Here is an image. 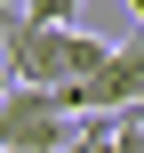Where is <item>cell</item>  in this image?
I'll list each match as a JSON object with an SVG mask.
<instances>
[{"mask_svg":"<svg viewBox=\"0 0 144 153\" xmlns=\"http://www.w3.org/2000/svg\"><path fill=\"white\" fill-rule=\"evenodd\" d=\"M0 40H8V81H40V89H64L112 56V40H96L80 24H40L16 0H0Z\"/></svg>","mask_w":144,"mask_h":153,"instance_id":"1","label":"cell"},{"mask_svg":"<svg viewBox=\"0 0 144 153\" xmlns=\"http://www.w3.org/2000/svg\"><path fill=\"white\" fill-rule=\"evenodd\" d=\"M0 153H72V113L40 81H8L0 97Z\"/></svg>","mask_w":144,"mask_h":153,"instance_id":"2","label":"cell"},{"mask_svg":"<svg viewBox=\"0 0 144 153\" xmlns=\"http://www.w3.org/2000/svg\"><path fill=\"white\" fill-rule=\"evenodd\" d=\"M56 97H64V113H120V105H136L144 97V24H136V40H112V56L96 73L64 81Z\"/></svg>","mask_w":144,"mask_h":153,"instance_id":"3","label":"cell"},{"mask_svg":"<svg viewBox=\"0 0 144 153\" xmlns=\"http://www.w3.org/2000/svg\"><path fill=\"white\" fill-rule=\"evenodd\" d=\"M112 145H120V153H144V113H136V105H120V121H112Z\"/></svg>","mask_w":144,"mask_h":153,"instance_id":"4","label":"cell"},{"mask_svg":"<svg viewBox=\"0 0 144 153\" xmlns=\"http://www.w3.org/2000/svg\"><path fill=\"white\" fill-rule=\"evenodd\" d=\"M0 97H8V65H0Z\"/></svg>","mask_w":144,"mask_h":153,"instance_id":"5","label":"cell"}]
</instances>
